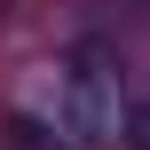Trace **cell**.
Listing matches in <instances>:
<instances>
[{
  "mask_svg": "<svg viewBox=\"0 0 150 150\" xmlns=\"http://www.w3.org/2000/svg\"><path fill=\"white\" fill-rule=\"evenodd\" d=\"M63 134L71 142H87V150H111V142H127V71H119V55L111 47H71L63 55Z\"/></svg>",
  "mask_w": 150,
  "mask_h": 150,
  "instance_id": "6da1fadb",
  "label": "cell"
},
{
  "mask_svg": "<svg viewBox=\"0 0 150 150\" xmlns=\"http://www.w3.org/2000/svg\"><path fill=\"white\" fill-rule=\"evenodd\" d=\"M8 150H63V142H55L40 119H8Z\"/></svg>",
  "mask_w": 150,
  "mask_h": 150,
  "instance_id": "7a4b0ae2",
  "label": "cell"
},
{
  "mask_svg": "<svg viewBox=\"0 0 150 150\" xmlns=\"http://www.w3.org/2000/svg\"><path fill=\"white\" fill-rule=\"evenodd\" d=\"M127 150H150V103L127 111Z\"/></svg>",
  "mask_w": 150,
  "mask_h": 150,
  "instance_id": "3957f363",
  "label": "cell"
}]
</instances>
